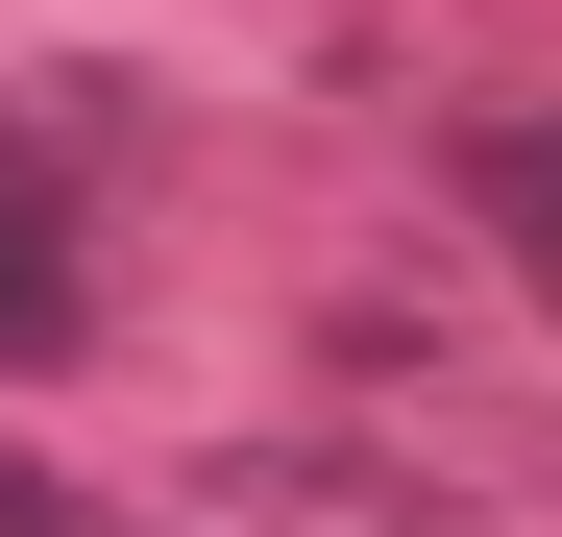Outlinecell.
Here are the masks:
<instances>
[{
	"mask_svg": "<svg viewBox=\"0 0 562 537\" xmlns=\"http://www.w3.org/2000/svg\"><path fill=\"white\" fill-rule=\"evenodd\" d=\"M99 342V123L0 99V367H74Z\"/></svg>",
	"mask_w": 562,
	"mask_h": 537,
	"instance_id": "1",
	"label": "cell"
},
{
	"mask_svg": "<svg viewBox=\"0 0 562 537\" xmlns=\"http://www.w3.org/2000/svg\"><path fill=\"white\" fill-rule=\"evenodd\" d=\"M464 196H490V244L538 268V318H562V99H464Z\"/></svg>",
	"mask_w": 562,
	"mask_h": 537,
	"instance_id": "3",
	"label": "cell"
},
{
	"mask_svg": "<svg viewBox=\"0 0 562 537\" xmlns=\"http://www.w3.org/2000/svg\"><path fill=\"white\" fill-rule=\"evenodd\" d=\"M196 489H221L245 537H490L440 465H392V439H221Z\"/></svg>",
	"mask_w": 562,
	"mask_h": 537,
	"instance_id": "2",
	"label": "cell"
}]
</instances>
